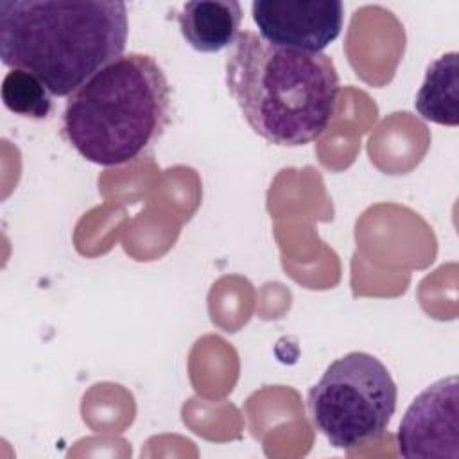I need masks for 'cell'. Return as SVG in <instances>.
Returning <instances> with one entry per match:
<instances>
[{
    "instance_id": "6da1fadb",
    "label": "cell",
    "mask_w": 459,
    "mask_h": 459,
    "mask_svg": "<svg viewBox=\"0 0 459 459\" xmlns=\"http://www.w3.org/2000/svg\"><path fill=\"white\" fill-rule=\"evenodd\" d=\"M127 7L118 0L0 2V57L38 77L54 97H70L124 56Z\"/></svg>"
},
{
    "instance_id": "7a4b0ae2",
    "label": "cell",
    "mask_w": 459,
    "mask_h": 459,
    "mask_svg": "<svg viewBox=\"0 0 459 459\" xmlns=\"http://www.w3.org/2000/svg\"><path fill=\"white\" fill-rule=\"evenodd\" d=\"M226 86L249 127L273 145L299 147L332 124L339 75L323 52L267 43L238 32L226 56Z\"/></svg>"
},
{
    "instance_id": "3957f363",
    "label": "cell",
    "mask_w": 459,
    "mask_h": 459,
    "mask_svg": "<svg viewBox=\"0 0 459 459\" xmlns=\"http://www.w3.org/2000/svg\"><path fill=\"white\" fill-rule=\"evenodd\" d=\"M170 106L163 68L152 56L131 52L106 65L68 97L63 136L95 165H126L163 136Z\"/></svg>"
},
{
    "instance_id": "277c9868",
    "label": "cell",
    "mask_w": 459,
    "mask_h": 459,
    "mask_svg": "<svg viewBox=\"0 0 459 459\" xmlns=\"http://www.w3.org/2000/svg\"><path fill=\"white\" fill-rule=\"evenodd\" d=\"M396 384L373 355L351 351L333 360L307 396L308 414L332 446L350 450L378 439L396 409Z\"/></svg>"
},
{
    "instance_id": "5b68a950",
    "label": "cell",
    "mask_w": 459,
    "mask_h": 459,
    "mask_svg": "<svg viewBox=\"0 0 459 459\" xmlns=\"http://www.w3.org/2000/svg\"><path fill=\"white\" fill-rule=\"evenodd\" d=\"M251 14L267 43L321 52L341 34L344 5L339 0H255Z\"/></svg>"
},
{
    "instance_id": "8992f818",
    "label": "cell",
    "mask_w": 459,
    "mask_h": 459,
    "mask_svg": "<svg viewBox=\"0 0 459 459\" xmlns=\"http://www.w3.org/2000/svg\"><path fill=\"white\" fill-rule=\"evenodd\" d=\"M457 377L434 382L405 411L396 434L398 454L407 459L459 457Z\"/></svg>"
},
{
    "instance_id": "52a82bcc",
    "label": "cell",
    "mask_w": 459,
    "mask_h": 459,
    "mask_svg": "<svg viewBox=\"0 0 459 459\" xmlns=\"http://www.w3.org/2000/svg\"><path fill=\"white\" fill-rule=\"evenodd\" d=\"M185 41L197 52H219L235 43L242 7L235 0H194L176 14Z\"/></svg>"
},
{
    "instance_id": "ba28073f",
    "label": "cell",
    "mask_w": 459,
    "mask_h": 459,
    "mask_svg": "<svg viewBox=\"0 0 459 459\" xmlns=\"http://www.w3.org/2000/svg\"><path fill=\"white\" fill-rule=\"evenodd\" d=\"M457 57V52H446L429 65L425 81L414 100L418 113L425 120L450 127L459 124Z\"/></svg>"
},
{
    "instance_id": "9c48e42d",
    "label": "cell",
    "mask_w": 459,
    "mask_h": 459,
    "mask_svg": "<svg viewBox=\"0 0 459 459\" xmlns=\"http://www.w3.org/2000/svg\"><path fill=\"white\" fill-rule=\"evenodd\" d=\"M2 100L9 111L27 118H47L52 111V93L29 72L11 70L2 82Z\"/></svg>"
}]
</instances>
